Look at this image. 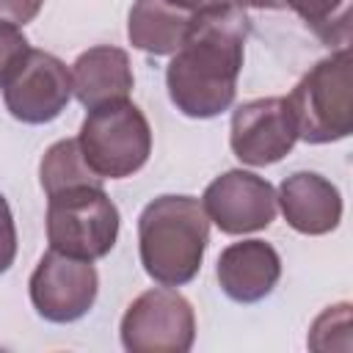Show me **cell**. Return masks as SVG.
Listing matches in <instances>:
<instances>
[{
  "mask_svg": "<svg viewBox=\"0 0 353 353\" xmlns=\"http://www.w3.org/2000/svg\"><path fill=\"white\" fill-rule=\"evenodd\" d=\"M251 19L234 3L196 14L182 47L165 66V88L188 119H215L232 108Z\"/></svg>",
  "mask_w": 353,
  "mask_h": 353,
  "instance_id": "1",
  "label": "cell"
},
{
  "mask_svg": "<svg viewBox=\"0 0 353 353\" xmlns=\"http://www.w3.org/2000/svg\"><path fill=\"white\" fill-rule=\"evenodd\" d=\"M210 218L199 199L165 193L138 215V254L146 276L163 287H182L201 270Z\"/></svg>",
  "mask_w": 353,
  "mask_h": 353,
  "instance_id": "2",
  "label": "cell"
},
{
  "mask_svg": "<svg viewBox=\"0 0 353 353\" xmlns=\"http://www.w3.org/2000/svg\"><path fill=\"white\" fill-rule=\"evenodd\" d=\"M298 138L334 143L353 132V55L350 47L317 61L287 97Z\"/></svg>",
  "mask_w": 353,
  "mask_h": 353,
  "instance_id": "3",
  "label": "cell"
},
{
  "mask_svg": "<svg viewBox=\"0 0 353 353\" xmlns=\"http://www.w3.org/2000/svg\"><path fill=\"white\" fill-rule=\"evenodd\" d=\"M77 143L94 174L102 179H124L149 160L152 127L135 102L119 99L88 110Z\"/></svg>",
  "mask_w": 353,
  "mask_h": 353,
  "instance_id": "4",
  "label": "cell"
},
{
  "mask_svg": "<svg viewBox=\"0 0 353 353\" xmlns=\"http://www.w3.org/2000/svg\"><path fill=\"white\" fill-rule=\"evenodd\" d=\"M47 243L50 248L97 262L108 256L119 237V207L102 185L72 188L47 199Z\"/></svg>",
  "mask_w": 353,
  "mask_h": 353,
  "instance_id": "5",
  "label": "cell"
},
{
  "mask_svg": "<svg viewBox=\"0 0 353 353\" xmlns=\"http://www.w3.org/2000/svg\"><path fill=\"white\" fill-rule=\"evenodd\" d=\"M119 334L130 353H188L196 342V314L185 295L160 284L127 306Z\"/></svg>",
  "mask_w": 353,
  "mask_h": 353,
  "instance_id": "6",
  "label": "cell"
},
{
  "mask_svg": "<svg viewBox=\"0 0 353 353\" xmlns=\"http://www.w3.org/2000/svg\"><path fill=\"white\" fill-rule=\"evenodd\" d=\"M6 110L22 124L55 121L72 99V74L61 58L28 47L0 83Z\"/></svg>",
  "mask_w": 353,
  "mask_h": 353,
  "instance_id": "7",
  "label": "cell"
},
{
  "mask_svg": "<svg viewBox=\"0 0 353 353\" xmlns=\"http://www.w3.org/2000/svg\"><path fill=\"white\" fill-rule=\"evenodd\" d=\"M30 303L47 323H74L85 317L99 292V276L94 262L66 256L50 248L28 281Z\"/></svg>",
  "mask_w": 353,
  "mask_h": 353,
  "instance_id": "8",
  "label": "cell"
},
{
  "mask_svg": "<svg viewBox=\"0 0 353 353\" xmlns=\"http://www.w3.org/2000/svg\"><path fill=\"white\" fill-rule=\"evenodd\" d=\"M207 218L223 234H248L268 229L276 221L279 204L273 185L245 168H232L215 176L199 199Z\"/></svg>",
  "mask_w": 353,
  "mask_h": 353,
  "instance_id": "9",
  "label": "cell"
},
{
  "mask_svg": "<svg viewBox=\"0 0 353 353\" xmlns=\"http://www.w3.org/2000/svg\"><path fill=\"white\" fill-rule=\"evenodd\" d=\"M298 130L287 105V97L248 99L232 110L229 146L245 165H273L292 152Z\"/></svg>",
  "mask_w": 353,
  "mask_h": 353,
  "instance_id": "10",
  "label": "cell"
},
{
  "mask_svg": "<svg viewBox=\"0 0 353 353\" xmlns=\"http://www.w3.org/2000/svg\"><path fill=\"white\" fill-rule=\"evenodd\" d=\"M215 279L234 303H259L281 279V256L265 240H240L221 251Z\"/></svg>",
  "mask_w": 353,
  "mask_h": 353,
  "instance_id": "11",
  "label": "cell"
},
{
  "mask_svg": "<svg viewBox=\"0 0 353 353\" xmlns=\"http://www.w3.org/2000/svg\"><path fill=\"white\" fill-rule=\"evenodd\" d=\"M276 204L284 221L301 234H328L342 221L339 188L314 171H295L284 176L276 193Z\"/></svg>",
  "mask_w": 353,
  "mask_h": 353,
  "instance_id": "12",
  "label": "cell"
},
{
  "mask_svg": "<svg viewBox=\"0 0 353 353\" xmlns=\"http://www.w3.org/2000/svg\"><path fill=\"white\" fill-rule=\"evenodd\" d=\"M69 74H72V94L88 110L108 102L130 99V91L135 85L127 50L110 44H99L80 52Z\"/></svg>",
  "mask_w": 353,
  "mask_h": 353,
  "instance_id": "13",
  "label": "cell"
},
{
  "mask_svg": "<svg viewBox=\"0 0 353 353\" xmlns=\"http://www.w3.org/2000/svg\"><path fill=\"white\" fill-rule=\"evenodd\" d=\"M196 14L168 0H135L127 17V39L135 50L149 55H174Z\"/></svg>",
  "mask_w": 353,
  "mask_h": 353,
  "instance_id": "14",
  "label": "cell"
},
{
  "mask_svg": "<svg viewBox=\"0 0 353 353\" xmlns=\"http://www.w3.org/2000/svg\"><path fill=\"white\" fill-rule=\"evenodd\" d=\"M39 182H41L44 196L50 199V196L72 190V188L102 185V176L88 168L77 138H61L44 152V157L39 163Z\"/></svg>",
  "mask_w": 353,
  "mask_h": 353,
  "instance_id": "15",
  "label": "cell"
},
{
  "mask_svg": "<svg viewBox=\"0 0 353 353\" xmlns=\"http://www.w3.org/2000/svg\"><path fill=\"white\" fill-rule=\"evenodd\" d=\"M328 47H350V0H284Z\"/></svg>",
  "mask_w": 353,
  "mask_h": 353,
  "instance_id": "16",
  "label": "cell"
},
{
  "mask_svg": "<svg viewBox=\"0 0 353 353\" xmlns=\"http://www.w3.org/2000/svg\"><path fill=\"white\" fill-rule=\"evenodd\" d=\"M336 334L342 339H350V303L347 301L334 303L314 317V323L309 328V347L312 350H336V339H334Z\"/></svg>",
  "mask_w": 353,
  "mask_h": 353,
  "instance_id": "17",
  "label": "cell"
},
{
  "mask_svg": "<svg viewBox=\"0 0 353 353\" xmlns=\"http://www.w3.org/2000/svg\"><path fill=\"white\" fill-rule=\"evenodd\" d=\"M28 39L25 33L11 25V22H3L0 19V83L8 77V72L17 66V61L28 52Z\"/></svg>",
  "mask_w": 353,
  "mask_h": 353,
  "instance_id": "18",
  "label": "cell"
},
{
  "mask_svg": "<svg viewBox=\"0 0 353 353\" xmlns=\"http://www.w3.org/2000/svg\"><path fill=\"white\" fill-rule=\"evenodd\" d=\"M17 259V226L6 196L0 193V273H6Z\"/></svg>",
  "mask_w": 353,
  "mask_h": 353,
  "instance_id": "19",
  "label": "cell"
},
{
  "mask_svg": "<svg viewBox=\"0 0 353 353\" xmlns=\"http://www.w3.org/2000/svg\"><path fill=\"white\" fill-rule=\"evenodd\" d=\"M44 0H0V19L11 22L17 28H25L28 22H33L41 11Z\"/></svg>",
  "mask_w": 353,
  "mask_h": 353,
  "instance_id": "20",
  "label": "cell"
},
{
  "mask_svg": "<svg viewBox=\"0 0 353 353\" xmlns=\"http://www.w3.org/2000/svg\"><path fill=\"white\" fill-rule=\"evenodd\" d=\"M168 3H174V6H179V8H188V11H193V14H201V11H207V8H218V6H229L232 0H168Z\"/></svg>",
  "mask_w": 353,
  "mask_h": 353,
  "instance_id": "21",
  "label": "cell"
},
{
  "mask_svg": "<svg viewBox=\"0 0 353 353\" xmlns=\"http://www.w3.org/2000/svg\"><path fill=\"white\" fill-rule=\"evenodd\" d=\"M240 8H284V0H232Z\"/></svg>",
  "mask_w": 353,
  "mask_h": 353,
  "instance_id": "22",
  "label": "cell"
}]
</instances>
